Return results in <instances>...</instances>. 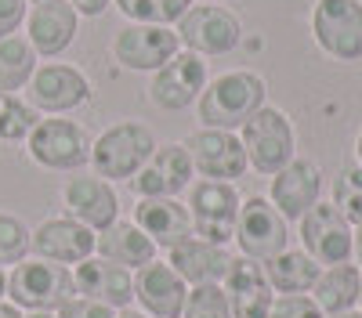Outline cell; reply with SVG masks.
Listing matches in <instances>:
<instances>
[{"label": "cell", "instance_id": "cell-1", "mask_svg": "<svg viewBox=\"0 0 362 318\" xmlns=\"http://www.w3.org/2000/svg\"><path fill=\"white\" fill-rule=\"evenodd\" d=\"M264 105V80L250 69H232L214 80L196 98V120L214 130H235Z\"/></svg>", "mask_w": 362, "mask_h": 318}, {"label": "cell", "instance_id": "cell-2", "mask_svg": "<svg viewBox=\"0 0 362 318\" xmlns=\"http://www.w3.org/2000/svg\"><path fill=\"white\" fill-rule=\"evenodd\" d=\"M156 134L138 120L109 123L95 141H90V166L105 181H131L145 166V159L156 149Z\"/></svg>", "mask_w": 362, "mask_h": 318}, {"label": "cell", "instance_id": "cell-3", "mask_svg": "<svg viewBox=\"0 0 362 318\" xmlns=\"http://www.w3.org/2000/svg\"><path fill=\"white\" fill-rule=\"evenodd\" d=\"M69 297H76L73 268L54 264L44 257H25L8 268V300L18 311H58Z\"/></svg>", "mask_w": 362, "mask_h": 318}, {"label": "cell", "instance_id": "cell-4", "mask_svg": "<svg viewBox=\"0 0 362 318\" xmlns=\"http://www.w3.org/2000/svg\"><path fill=\"white\" fill-rule=\"evenodd\" d=\"M239 141H243L250 170L264 173V178L279 173L293 159V123L276 105H261L250 120L239 127Z\"/></svg>", "mask_w": 362, "mask_h": 318}, {"label": "cell", "instance_id": "cell-5", "mask_svg": "<svg viewBox=\"0 0 362 318\" xmlns=\"http://www.w3.org/2000/svg\"><path fill=\"white\" fill-rule=\"evenodd\" d=\"M25 152L44 170H80L90 163V134L66 116H40L33 134L25 137Z\"/></svg>", "mask_w": 362, "mask_h": 318}, {"label": "cell", "instance_id": "cell-6", "mask_svg": "<svg viewBox=\"0 0 362 318\" xmlns=\"http://www.w3.org/2000/svg\"><path fill=\"white\" fill-rule=\"evenodd\" d=\"M174 33L185 51H192L199 58H221L239 47L243 22H239L235 11H228L221 4H192L174 25Z\"/></svg>", "mask_w": 362, "mask_h": 318}, {"label": "cell", "instance_id": "cell-7", "mask_svg": "<svg viewBox=\"0 0 362 318\" xmlns=\"http://www.w3.org/2000/svg\"><path fill=\"white\" fill-rule=\"evenodd\" d=\"M189 217H192V236L206 239V243H218L225 246L235 236V217H239V199L232 181H206L199 178L196 185H189Z\"/></svg>", "mask_w": 362, "mask_h": 318}, {"label": "cell", "instance_id": "cell-8", "mask_svg": "<svg viewBox=\"0 0 362 318\" xmlns=\"http://www.w3.org/2000/svg\"><path fill=\"white\" fill-rule=\"evenodd\" d=\"M312 37L329 58L358 62L362 58V0H315Z\"/></svg>", "mask_w": 362, "mask_h": 318}, {"label": "cell", "instance_id": "cell-9", "mask_svg": "<svg viewBox=\"0 0 362 318\" xmlns=\"http://www.w3.org/2000/svg\"><path fill=\"white\" fill-rule=\"evenodd\" d=\"M243 257L250 260H272L276 253L290 250V228H286V217L272 207V199L264 195H250L243 199L239 207V217H235V236Z\"/></svg>", "mask_w": 362, "mask_h": 318}, {"label": "cell", "instance_id": "cell-10", "mask_svg": "<svg viewBox=\"0 0 362 318\" xmlns=\"http://www.w3.org/2000/svg\"><path fill=\"white\" fill-rule=\"evenodd\" d=\"M25 102L40 116H66L90 102V80L69 62H44L25 83Z\"/></svg>", "mask_w": 362, "mask_h": 318}, {"label": "cell", "instance_id": "cell-11", "mask_svg": "<svg viewBox=\"0 0 362 318\" xmlns=\"http://www.w3.org/2000/svg\"><path fill=\"white\" fill-rule=\"evenodd\" d=\"M112 58L116 66H124L131 73H156L163 62L181 51V40L174 33V25H145V22H127L112 37Z\"/></svg>", "mask_w": 362, "mask_h": 318}, {"label": "cell", "instance_id": "cell-12", "mask_svg": "<svg viewBox=\"0 0 362 318\" xmlns=\"http://www.w3.org/2000/svg\"><path fill=\"white\" fill-rule=\"evenodd\" d=\"M192 170L203 173L206 181H239L247 173V152H243V141H239L235 130H214V127H199L192 130L185 141Z\"/></svg>", "mask_w": 362, "mask_h": 318}, {"label": "cell", "instance_id": "cell-13", "mask_svg": "<svg viewBox=\"0 0 362 318\" xmlns=\"http://www.w3.org/2000/svg\"><path fill=\"white\" fill-rule=\"evenodd\" d=\"M300 224V243L305 253L315 264H348L355 250V231L337 214L334 202H315V207L297 221Z\"/></svg>", "mask_w": 362, "mask_h": 318}, {"label": "cell", "instance_id": "cell-14", "mask_svg": "<svg viewBox=\"0 0 362 318\" xmlns=\"http://www.w3.org/2000/svg\"><path fill=\"white\" fill-rule=\"evenodd\" d=\"M192 159L189 149L177 141L156 145L153 156L145 159V166L131 178V188L138 199H177V192H185L192 185Z\"/></svg>", "mask_w": 362, "mask_h": 318}, {"label": "cell", "instance_id": "cell-15", "mask_svg": "<svg viewBox=\"0 0 362 318\" xmlns=\"http://www.w3.org/2000/svg\"><path fill=\"white\" fill-rule=\"evenodd\" d=\"M206 80H210L206 76V62L199 54L181 47L170 62H163L153 73V80H148V98H153L160 109H167V112L189 109V105H196Z\"/></svg>", "mask_w": 362, "mask_h": 318}, {"label": "cell", "instance_id": "cell-16", "mask_svg": "<svg viewBox=\"0 0 362 318\" xmlns=\"http://www.w3.org/2000/svg\"><path fill=\"white\" fill-rule=\"evenodd\" d=\"M95 239H98V231H90L87 224L73 221L69 214H54V217H44L33 228L29 253L44 257V260H54V264L76 268L80 260H87L90 253H95Z\"/></svg>", "mask_w": 362, "mask_h": 318}, {"label": "cell", "instance_id": "cell-17", "mask_svg": "<svg viewBox=\"0 0 362 318\" xmlns=\"http://www.w3.org/2000/svg\"><path fill=\"white\" fill-rule=\"evenodd\" d=\"M62 210L87 224L90 231H105L109 224L119 221V195L112 188V181L105 178H90V173H83V178H69L62 185Z\"/></svg>", "mask_w": 362, "mask_h": 318}, {"label": "cell", "instance_id": "cell-18", "mask_svg": "<svg viewBox=\"0 0 362 318\" xmlns=\"http://www.w3.org/2000/svg\"><path fill=\"white\" fill-rule=\"evenodd\" d=\"M221 289L228 297L232 318H268L272 300H276V289H272L261 260H250V257H232V264L221 279Z\"/></svg>", "mask_w": 362, "mask_h": 318}, {"label": "cell", "instance_id": "cell-19", "mask_svg": "<svg viewBox=\"0 0 362 318\" xmlns=\"http://www.w3.org/2000/svg\"><path fill=\"white\" fill-rule=\"evenodd\" d=\"M322 195V170L312 159H290L279 173H272L268 199L286 221H300Z\"/></svg>", "mask_w": 362, "mask_h": 318}, {"label": "cell", "instance_id": "cell-20", "mask_svg": "<svg viewBox=\"0 0 362 318\" xmlns=\"http://www.w3.org/2000/svg\"><path fill=\"white\" fill-rule=\"evenodd\" d=\"M80 29V15L69 8V0H37L25 15V40L33 44L40 58H58Z\"/></svg>", "mask_w": 362, "mask_h": 318}, {"label": "cell", "instance_id": "cell-21", "mask_svg": "<svg viewBox=\"0 0 362 318\" xmlns=\"http://www.w3.org/2000/svg\"><path fill=\"white\" fill-rule=\"evenodd\" d=\"M189 297V282L181 279L167 260H148L134 271V300L148 318H181Z\"/></svg>", "mask_w": 362, "mask_h": 318}, {"label": "cell", "instance_id": "cell-22", "mask_svg": "<svg viewBox=\"0 0 362 318\" xmlns=\"http://www.w3.org/2000/svg\"><path fill=\"white\" fill-rule=\"evenodd\" d=\"M73 282H76L80 297H90L112 311H124L134 300V271L112 264V260H105L98 253H90L87 260H80L73 268Z\"/></svg>", "mask_w": 362, "mask_h": 318}, {"label": "cell", "instance_id": "cell-23", "mask_svg": "<svg viewBox=\"0 0 362 318\" xmlns=\"http://www.w3.org/2000/svg\"><path fill=\"white\" fill-rule=\"evenodd\" d=\"M156 250H174L177 243L192 239V217L189 207L177 199H138L134 202V217H131Z\"/></svg>", "mask_w": 362, "mask_h": 318}, {"label": "cell", "instance_id": "cell-24", "mask_svg": "<svg viewBox=\"0 0 362 318\" xmlns=\"http://www.w3.org/2000/svg\"><path fill=\"white\" fill-rule=\"evenodd\" d=\"M167 264L189 286H214L225 279V271L232 264V253L218 243H206V239L192 236L185 243H177L174 250H167Z\"/></svg>", "mask_w": 362, "mask_h": 318}, {"label": "cell", "instance_id": "cell-25", "mask_svg": "<svg viewBox=\"0 0 362 318\" xmlns=\"http://www.w3.org/2000/svg\"><path fill=\"white\" fill-rule=\"evenodd\" d=\"M95 253L112 260V264H119V268H127V271H138V268L148 264V260H156L153 239H148L134 221H116L105 231H98Z\"/></svg>", "mask_w": 362, "mask_h": 318}, {"label": "cell", "instance_id": "cell-26", "mask_svg": "<svg viewBox=\"0 0 362 318\" xmlns=\"http://www.w3.org/2000/svg\"><path fill=\"white\" fill-rule=\"evenodd\" d=\"M261 268L276 293H308L322 275V264H315L305 250H283L272 260H264Z\"/></svg>", "mask_w": 362, "mask_h": 318}, {"label": "cell", "instance_id": "cell-27", "mask_svg": "<svg viewBox=\"0 0 362 318\" xmlns=\"http://www.w3.org/2000/svg\"><path fill=\"white\" fill-rule=\"evenodd\" d=\"M358 279L362 271L355 264H329L312 286V300L322 307V314L351 311L358 304Z\"/></svg>", "mask_w": 362, "mask_h": 318}, {"label": "cell", "instance_id": "cell-28", "mask_svg": "<svg viewBox=\"0 0 362 318\" xmlns=\"http://www.w3.org/2000/svg\"><path fill=\"white\" fill-rule=\"evenodd\" d=\"M37 51L25 33H11L0 40V94H18L37 73Z\"/></svg>", "mask_w": 362, "mask_h": 318}, {"label": "cell", "instance_id": "cell-29", "mask_svg": "<svg viewBox=\"0 0 362 318\" xmlns=\"http://www.w3.org/2000/svg\"><path fill=\"white\" fill-rule=\"evenodd\" d=\"M127 22H145V25H177L181 15L192 8V0H112Z\"/></svg>", "mask_w": 362, "mask_h": 318}, {"label": "cell", "instance_id": "cell-30", "mask_svg": "<svg viewBox=\"0 0 362 318\" xmlns=\"http://www.w3.org/2000/svg\"><path fill=\"white\" fill-rule=\"evenodd\" d=\"M40 123V112L22 94H0V141H25Z\"/></svg>", "mask_w": 362, "mask_h": 318}, {"label": "cell", "instance_id": "cell-31", "mask_svg": "<svg viewBox=\"0 0 362 318\" xmlns=\"http://www.w3.org/2000/svg\"><path fill=\"white\" fill-rule=\"evenodd\" d=\"M29 239H33L29 224L15 214L0 210V268H15L18 260H25L29 257Z\"/></svg>", "mask_w": 362, "mask_h": 318}, {"label": "cell", "instance_id": "cell-32", "mask_svg": "<svg viewBox=\"0 0 362 318\" xmlns=\"http://www.w3.org/2000/svg\"><path fill=\"white\" fill-rule=\"evenodd\" d=\"M334 207L337 214L358 228L362 224V166H348L337 173V181H334Z\"/></svg>", "mask_w": 362, "mask_h": 318}, {"label": "cell", "instance_id": "cell-33", "mask_svg": "<svg viewBox=\"0 0 362 318\" xmlns=\"http://www.w3.org/2000/svg\"><path fill=\"white\" fill-rule=\"evenodd\" d=\"M181 318H232V307H228V297H225L221 282H214V286H189Z\"/></svg>", "mask_w": 362, "mask_h": 318}, {"label": "cell", "instance_id": "cell-34", "mask_svg": "<svg viewBox=\"0 0 362 318\" xmlns=\"http://www.w3.org/2000/svg\"><path fill=\"white\" fill-rule=\"evenodd\" d=\"M268 318H326V314L308 293H283L272 300Z\"/></svg>", "mask_w": 362, "mask_h": 318}, {"label": "cell", "instance_id": "cell-35", "mask_svg": "<svg viewBox=\"0 0 362 318\" xmlns=\"http://www.w3.org/2000/svg\"><path fill=\"white\" fill-rule=\"evenodd\" d=\"M54 314H58V318H116L112 307H105V304H98V300H90V297H80V293L69 297Z\"/></svg>", "mask_w": 362, "mask_h": 318}, {"label": "cell", "instance_id": "cell-36", "mask_svg": "<svg viewBox=\"0 0 362 318\" xmlns=\"http://www.w3.org/2000/svg\"><path fill=\"white\" fill-rule=\"evenodd\" d=\"M29 0H0V40L18 33V25H25Z\"/></svg>", "mask_w": 362, "mask_h": 318}, {"label": "cell", "instance_id": "cell-37", "mask_svg": "<svg viewBox=\"0 0 362 318\" xmlns=\"http://www.w3.org/2000/svg\"><path fill=\"white\" fill-rule=\"evenodd\" d=\"M69 8L80 15V18H98L112 8V0H69Z\"/></svg>", "mask_w": 362, "mask_h": 318}, {"label": "cell", "instance_id": "cell-38", "mask_svg": "<svg viewBox=\"0 0 362 318\" xmlns=\"http://www.w3.org/2000/svg\"><path fill=\"white\" fill-rule=\"evenodd\" d=\"M0 318H25V311H18L11 300H0Z\"/></svg>", "mask_w": 362, "mask_h": 318}, {"label": "cell", "instance_id": "cell-39", "mask_svg": "<svg viewBox=\"0 0 362 318\" xmlns=\"http://www.w3.org/2000/svg\"><path fill=\"white\" fill-rule=\"evenodd\" d=\"M116 318H148L145 311H134V307H124V311H116Z\"/></svg>", "mask_w": 362, "mask_h": 318}, {"label": "cell", "instance_id": "cell-40", "mask_svg": "<svg viewBox=\"0 0 362 318\" xmlns=\"http://www.w3.org/2000/svg\"><path fill=\"white\" fill-rule=\"evenodd\" d=\"M0 300H8V268H0Z\"/></svg>", "mask_w": 362, "mask_h": 318}, {"label": "cell", "instance_id": "cell-41", "mask_svg": "<svg viewBox=\"0 0 362 318\" xmlns=\"http://www.w3.org/2000/svg\"><path fill=\"white\" fill-rule=\"evenodd\" d=\"M326 318H362V311L351 307V311H337V314H326Z\"/></svg>", "mask_w": 362, "mask_h": 318}, {"label": "cell", "instance_id": "cell-42", "mask_svg": "<svg viewBox=\"0 0 362 318\" xmlns=\"http://www.w3.org/2000/svg\"><path fill=\"white\" fill-rule=\"evenodd\" d=\"M25 318H58L54 311H25Z\"/></svg>", "mask_w": 362, "mask_h": 318}, {"label": "cell", "instance_id": "cell-43", "mask_svg": "<svg viewBox=\"0 0 362 318\" xmlns=\"http://www.w3.org/2000/svg\"><path fill=\"white\" fill-rule=\"evenodd\" d=\"M355 250H358V257H362V224L355 228Z\"/></svg>", "mask_w": 362, "mask_h": 318}, {"label": "cell", "instance_id": "cell-44", "mask_svg": "<svg viewBox=\"0 0 362 318\" xmlns=\"http://www.w3.org/2000/svg\"><path fill=\"white\" fill-rule=\"evenodd\" d=\"M355 152H358V166H362V130H358V141H355Z\"/></svg>", "mask_w": 362, "mask_h": 318}, {"label": "cell", "instance_id": "cell-45", "mask_svg": "<svg viewBox=\"0 0 362 318\" xmlns=\"http://www.w3.org/2000/svg\"><path fill=\"white\" fill-rule=\"evenodd\" d=\"M358 304H362V279H358ZM362 311V307H358Z\"/></svg>", "mask_w": 362, "mask_h": 318}, {"label": "cell", "instance_id": "cell-46", "mask_svg": "<svg viewBox=\"0 0 362 318\" xmlns=\"http://www.w3.org/2000/svg\"><path fill=\"white\" fill-rule=\"evenodd\" d=\"M203 4H218V0H203Z\"/></svg>", "mask_w": 362, "mask_h": 318}, {"label": "cell", "instance_id": "cell-47", "mask_svg": "<svg viewBox=\"0 0 362 318\" xmlns=\"http://www.w3.org/2000/svg\"><path fill=\"white\" fill-rule=\"evenodd\" d=\"M29 4H37V0H29Z\"/></svg>", "mask_w": 362, "mask_h": 318}]
</instances>
